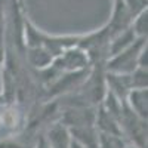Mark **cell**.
<instances>
[{
  "instance_id": "cell-4",
  "label": "cell",
  "mask_w": 148,
  "mask_h": 148,
  "mask_svg": "<svg viewBox=\"0 0 148 148\" xmlns=\"http://www.w3.org/2000/svg\"><path fill=\"white\" fill-rule=\"evenodd\" d=\"M47 141H49L47 144L51 148H70V142H71L70 132L64 125L58 123V125H55L49 130Z\"/></svg>"
},
{
  "instance_id": "cell-7",
  "label": "cell",
  "mask_w": 148,
  "mask_h": 148,
  "mask_svg": "<svg viewBox=\"0 0 148 148\" xmlns=\"http://www.w3.org/2000/svg\"><path fill=\"white\" fill-rule=\"evenodd\" d=\"M132 31L138 37H147L148 33V12L144 10L132 19Z\"/></svg>"
},
{
  "instance_id": "cell-1",
  "label": "cell",
  "mask_w": 148,
  "mask_h": 148,
  "mask_svg": "<svg viewBox=\"0 0 148 148\" xmlns=\"http://www.w3.org/2000/svg\"><path fill=\"white\" fill-rule=\"evenodd\" d=\"M145 46H147V37L135 39L127 47L113 55V59L108 62V70L117 74H130L138 67L139 53Z\"/></svg>"
},
{
  "instance_id": "cell-12",
  "label": "cell",
  "mask_w": 148,
  "mask_h": 148,
  "mask_svg": "<svg viewBox=\"0 0 148 148\" xmlns=\"http://www.w3.org/2000/svg\"><path fill=\"white\" fill-rule=\"evenodd\" d=\"M70 148H86L84 145H82L79 141H76V139H73L71 142H70Z\"/></svg>"
},
{
  "instance_id": "cell-10",
  "label": "cell",
  "mask_w": 148,
  "mask_h": 148,
  "mask_svg": "<svg viewBox=\"0 0 148 148\" xmlns=\"http://www.w3.org/2000/svg\"><path fill=\"white\" fill-rule=\"evenodd\" d=\"M147 2L148 0H125V3L129 9V14L132 15V18L139 15L141 12L147 10Z\"/></svg>"
},
{
  "instance_id": "cell-3",
  "label": "cell",
  "mask_w": 148,
  "mask_h": 148,
  "mask_svg": "<svg viewBox=\"0 0 148 148\" xmlns=\"http://www.w3.org/2000/svg\"><path fill=\"white\" fill-rule=\"evenodd\" d=\"M127 99L133 113L141 119H147V88H132V90L127 93Z\"/></svg>"
},
{
  "instance_id": "cell-8",
  "label": "cell",
  "mask_w": 148,
  "mask_h": 148,
  "mask_svg": "<svg viewBox=\"0 0 148 148\" xmlns=\"http://www.w3.org/2000/svg\"><path fill=\"white\" fill-rule=\"evenodd\" d=\"M98 148H125V144L120 139V135L101 132L98 136Z\"/></svg>"
},
{
  "instance_id": "cell-11",
  "label": "cell",
  "mask_w": 148,
  "mask_h": 148,
  "mask_svg": "<svg viewBox=\"0 0 148 148\" xmlns=\"http://www.w3.org/2000/svg\"><path fill=\"white\" fill-rule=\"evenodd\" d=\"M5 0H0V40H3V33H5Z\"/></svg>"
},
{
  "instance_id": "cell-5",
  "label": "cell",
  "mask_w": 148,
  "mask_h": 148,
  "mask_svg": "<svg viewBox=\"0 0 148 148\" xmlns=\"http://www.w3.org/2000/svg\"><path fill=\"white\" fill-rule=\"evenodd\" d=\"M98 126L104 133H113V135H121V130L116 121V117H113L105 108H101L98 113Z\"/></svg>"
},
{
  "instance_id": "cell-16",
  "label": "cell",
  "mask_w": 148,
  "mask_h": 148,
  "mask_svg": "<svg viewBox=\"0 0 148 148\" xmlns=\"http://www.w3.org/2000/svg\"><path fill=\"white\" fill-rule=\"evenodd\" d=\"M125 148H133V147H125Z\"/></svg>"
},
{
  "instance_id": "cell-2",
  "label": "cell",
  "mask_w": 148,
  "mask_h": 148,
  "mask_svg": "<svg viewBox=\"0 0 148 148\" xmlns=\"http://www.w3.org/2000/svg\"><path fill=\"white\" fill-rule=\"evenodd\" d=\"M132 15L129 14V9L125 3V0H114L113 8V16L110 19V24L107 25L110 34H117L123 30L130 27L132 24Z\"/></svg>"
},
{
  "instance_id": "cell-15",
  "label": "cell",
  "mask_w": 148,
  "mask_h": 148,
  "mask_svg": "<svg viewBox=\"0 0 148 148\" xmlns=\"http://www.w3.org/2000/svg\"><path fill=\"white\" fill-rule=\"evenodd\" d=\"M12 2H15V3H18L19 6H22V5H24V0H12Z\"/></svg>"
},
{
  "instance_id": "cell-9",
  "label": "cell",
  "mask_w": 148,
  "mask_h": 148,
  "mask_svg": "<svg viewBox=\"0 0 148 148\" xmlns=\"http://www.w3.org/2000/svg\"><path fill=\"white\" fill-rule=\"evenodd\" d=\"M132 88H147V67H136L129 76Z\"/></svg>"
},
{
  "instance_id": "cell-14",
  "label": "cell",
  "mask_w": 148,
  "mask_h": 148,
  "mask_svg": "<svg viewBox=\"0 0 148 148\" xmlns=\"http://www.w3.org/2000/svg\"><path fill=\"white\" fill-rule=\"evenodd\" d=\"M3 58H5V52H3V45H2V40H0V64L3 62Z\"/></svg>"
},
{
  "instance_id": "cell-6",
  "label": "cell",
  "mask_w": 148,
  "mask_h": 148,
  "mask_svg": "<svg viewBox=\"0 0 148 148\" xmlns=\"http://www.w3.org/2000/svg\"><path fill=\"white\" fill-rule=\"evenodd\" d=\"M28 58H30V62L36 67H46V65H51L52 62V53L45 49L43 46H36V47H30L28 51Z\"/></svg>"
},
{
  "instance_id": "cell-13",
  "label": "cell",
  "mask_w": 148,
  "mask_h": 148,
  "mask_svg": "<svg viewBox=\"0 0 148 148\" xmlns=\"http://www.w3.org/2000/svg\"><path fill=\"white\" fill-rule=\"evenodd\" d=\"M37 148H51V147H49V144L46 142V139H45V138H40V141H39V145H37Z\"/></svg>"
}]
</instances>
